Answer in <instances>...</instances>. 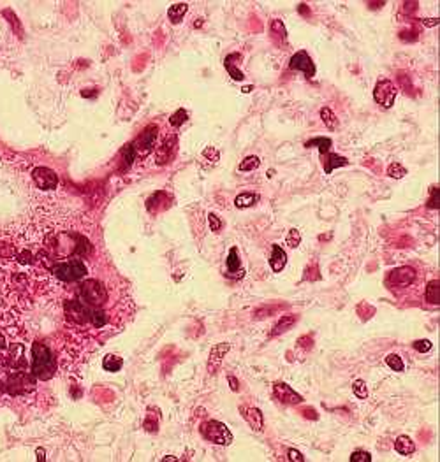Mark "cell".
I'll use <instances>...</instances> for the list:
<instances>
[{
  "label": "cell",
  "instance_id": "1",
  "mask_svg": "<svg viewBox=\"0 0 440 462\" xmlns=\"http://www.w3.org/2000/svg\"><path fill=\"white\" fill-rule=\"evenodd\" d=\"M30 372L37 380H50L57 372V360L51 350L42 343L32 344V362H30Z\"/></svg>",
  "mask_w": 440,
  "mask_h": 462
},
{
  "label": "cell",
  "instance_id": "2",
  "mask_svg": "<svg viewBox=\"0 0 440 462\" xmlns=\"http://www.w3.org/2000/svg\"><path fill=\"white\" fill-rule=\"evenodd\" d=\"M50 271L58 281H70V283L85 278V274L88 273L87 264L79 257H76V255H72V257H64L62 260H57L55 264L50 266Z\"/></svg>",
  "mask_w": 440,
  "mask_h": 462
},
{
  "label": "cell",
  "instance_id": "3",
  "mask_svg": "<svg viewBox=\"0 0 440 462\" xmlns=\"http://www.w3.org/2000/svg\"><path fill=\"white\" fill-rule=\"evenodd\" d=\"M78 301L92 309H101L109 301V294L99 279H85L78 290Z\"/></svg>",
  "mask_w": 440,
  "mask_h": 462
},
{
  "label": "cell",
  "instance_id": "4",
  "mask_svg": "<svg viewBox=\"0 0 440 462\" xmlns=\"http://www.w3.org/2000/svg\"><path fill=\"white\" fill-rule=\"evenodd\" d=\"M199 432L206 441H211L215 445L220 446H229L233 443V432L229 431V427L222 422L217 420H208L204 424H201L199 427Z\"/></svg>",
  "mask_w": 440,
  "mask_h": 462
},
{
  "label": "cell",
  "instance_id": "5",
  "mask_svg": "<svg viewBox=\"0 0 440 462\" xmlns=\"http://www.w3.org/2000/svg\"><path fill=\"white\" fill-rule=\"evenodd\" d=\"M396 95H398V88H396L395 83L391 81V79H380L373 88V100L378 106L386 107V109L393 107Z\"/></svg>",
  "mask_w": 440,
  "mask_h": 462
},
{
  "label": "cell",
  "instance_id": "6",
  "mask_svg": "<svg viewBox=\"0 0 440 462\" xmlns=\"http://www.w3.org/2000/svg\"><path fill=\"white\" fill-rule=\"evenodd\" d=\"M157 135H159V128H157V125H148V127L141 132L139 137L132 143L134 152H136V156H146L150 152H152L153 146H155Z\"/></svg>",
  "mask_w": 440,
  "mask_h": 462
},
{
  "label": "cell",
  "instance_id": "7",
  "mask_svg": "<svg viewBox=\"0 0 440 462\" xmlns=\"http://www.w3.org/2000/svg\"><path fill=\"white\" fill-rule=\"evenodd\" d=\"M289 69L301 70L308 79L315 76V63H313V60L310 58V55L306 53L305 49H301V51L292 55L291 60H289Z\"/></svg>",
  "mask_w": 440,
  "mask_h": 462
},
{
  "label": "cell",
  "instance_id": "8",
  "mask_svg": "<svg viewBox=\"0 0 440 462\" xmlns=\"http://www.w3.org/2000/svg\"><path fill=\"white\" fill-rule=\"evenodd\" d=\"M415 279V271L412 267H396L389 273L387 276V285H391L393 288H405Z\"/></svg>",
  "mask_w": 440,
  "mask_h": 462
},
{
  "label": "cell",
  "instance_id": "9",
  "mask_svg": "<svg viewBox=\"0 0 440 462\" xmlns=\"http://www.w3.org/2000/svg\"><path fill=\"white\" fill-rule=\"evenodd\" d=\"M32 178H34V181H35V185H37L39 188H42V190H55V188H57V185H58L57 172L51 171L50 167L34 169Z\"/></svg>",
  "mask_w": 440,
  "mask_h": 462
},
{
  "label": "cell",
  "instance_id": "10",
  "mask_svg": "<svg viewBox=\"0 0 440 462\" xmlns=\"http://www.w3.org/2000/svg\"><path fill=\"white\" fill-rule=\"evenodd\" d=\"M273 394H275L276 399H278L280 402H284V404H301V402H303V397L292 389V387L284 383V381H278V383L273 385Z\"/></svg>",
  "mask_w": 440,
  "mask_h": 462
},
{
  "label": "cell",
  "instance_id": "11",
  "mask_svg": "<svg viewBox=\"0 0 440 462\" xmlns=\"http://www.w3.org/2000/svg\"><path fill=\"white\" fill-rule=\"evenodd\" d=\"M239 413L245 418L248 426L255 431V432H263L264 431V415L259 408L254 406H239Z\"/></svg>",
  "mask_w": 440,
  "mask_h": 462
},
{
  "label": "cell",
  "instance_id": "12",
  "mask_svg": "<svg viewBox=\"0 0 440 462\" xmlns=\"http://www.w3.org/2000/svg\"><path fill=\"white\" fill-rule=\"evenodd\" d=\"M229 348H231L229 343H218L211 348L210 362H208V371H210L211 374H215V372L218 371V368L222 364V359L226 357V353L229 352Z\"/></svg>",
  "mask_w": 440,
  "mask_h": 462
},
{
  "label": "cell",
  "instance_id": "13",
  "mask_svg": "<svg viewBox=\"0 0 440 462\" xmlns=\"http://www.w3.org/2000/svg\"><path fill=\"white\" fill-rule=\"evenodd\" d=\"M321 158H322V167H324L326 174H331L333 169H337V167H345V165H349V160H347L345 156H340L331 152L321 155Z\"/></svg>",
  "mask_w": 440,
  "mask_h": 462
},
{
  "label": "cell",
  "instance_id": "14",
  "mask_svg": "<svg viewBox=\"0 0 440 462\" xmlns=\"http://www.w3.org/2000/svg\"><path fill=\"white\" fill-rule=\"evenodd\" d=\"M270 266L275 273L284 271V267L287 266V253L284 251V248L280 245L271 246V257H270Z\"/></svg>",
  "mask_w": 440,
  "mask_h": 462
},
{
  "label": "cell",
  "instance_id": "15",
  "mask_svg": "<svg viewBox=\"0 0 440 462\" xmlns=\"http://www.w3.org/2000/svg\"><path fill=\"white\" fill-rule=\"evenodd\" d=\"M395 450L400 455H412L415 452V443L408 436H398L395 441Z\"/></svg>",
  "mask_w": 440,
  "mask_h": 462
},
{
  "label": "cell",
  "instance_id": "16",
  "mask_svg": "<svg viewBox=\"0 0 440 462\" xmlns=\"http://www.w3.org/2000/svg\"><path fill=\"white\" fill-rule=\"evenodd\" d=\"M439 278L437 279H432V281L426 285V290H424V299H426L428 304H437L439 306V301H440V290H439Z\"/></svg>",
  "mask_w": 440,
  "mask_h": 462
},
{
  "label": "cell",
  "instance_id": "17",
  "mask_svg": "<svg viewBox=\"0 0 440 462\" xmlns=\"http://www.w3.org/2000/svg\"><path fill=\"white\" fill-rule=\"evenodd\" d=\"M296 322H298V316L296 315L282 316V318H280L278 322L275 323V327H273V331H271V336H278V334H282V332H287Z\"/></svg>",
  "mask_w": 440,
  "mask_h": 462
},
{
  "label": "cell",
  "instance_id": "18",
  "mask_svg": "<svg viewBox=\"0 0 440 462\" xmlns=\"http://www.w3.org/2000/svg\"><path fill=\"white\" fill-rule=\"evenodd\" d=\"M226 267L229 274H235V273H238V271H241V260H239V253L235 246L229 249V255H227V258H226Z\"/></svg>",
  "mask_w": 440,
  "mask_h": 462
},
{
  "label": "cell",
  "instance_id": "19",
  "mask_svg": "<svg viewBox=\"0 0 440 462\" xmlns=\"http://www.w3.org/2000/svg\"><path fill=\"white\" fill-rule=\"evenodd\" d=\"M331 146H333V141L329 139V137H313V139L305 143V148H319L321 155L328 153L331 150Z\"/></svg>",
  "mask_w": 440,
  "mask_h": 462
},
{
  "label": "cell",
  "instance_id": "20",
  "mask_svg": "<svg viewBox=\"0 0 440 462\" xmlns=\"http://www.w3.org/2000/svg\"><path fill=\"white\" fill-rule=\"evenodd\" d=\"M174 144H176V139H173V141H171V144H169V137H168V139H166V143L162 144L161 148H157V153H155L157 164H159V165L168 164L169 158H171V153H169V150H171V146H174Z\"/></svg>",
  "mask_w": 440,
  "mask_h": 462
},
{
  "label": "cell",
  "instance_id": "21",
  "mask_svg": "<svg viewBox=\"0 0 440 462\" xmlns=\"http://www.w3.org/2000/svg\"><path fill=\"white\" fill-rule=\"evenodd\" d=\"M187 9H189V5L187 4H174L169 7L168 11V16H169V21L171 23H180L181 20H183V16L187 14Z\"/></svg>",
  "mask_w": 440,
  "mask_h": 462
},
{
  "label": "cell",
  "instance_id": "22",
  "mask_svg": "<svg viewBox=\"0 0 440 462\" xmlns=\"http://www.w3.org/2000/svg\"><path fill=\"white\" fill-rule=\"evenodd\" d=\"M257 201H259V197L255 195V193L245 192V193H239V195L236 197V199H235V206H236V208H239V209L252 208V206H254Z\"/></svg>",
  "mask_w": 440,
  "mask_h": 462
},
{
  "label": "cell",
  "instance_id": "23",
  "mask_svg": "<svg viewBox=\"0 0 440 462\" xmlns=\"http://www.w3.org/2000/svg\"><path fill=\"white\" fill-rule=\"evenodd\" d=\"M102 368L107 372H118L120 369L124 368V360L116 355H106L102 360Z\"/></svg>",
  "mask_w": 440,
  "mask_h": 462
},
{
  "label": "cell",
  "instance_id": "24",
  "mask_svg": "<svg viewBox=\"0 0 440 462\" xmlns=\"http://www.w3.org/2000/svg\"><path fill=\"white\" fill-rule=\"evenodd\" d=\"M224 67H226L227 74H229V76L235 79V81H243V79H245V74H243L241 70H239L238 67L233 63V53L226 57V60H224Z\"/></svg>",
  "mask_w": 440,
  "mask_h": 462
},
{
  "label": "cell",
  "instance_id": "25",
  "mask_svg": "<svg viewBox=\"0 0 440 462\" xmlns=\"http://www.w3.org/2000/svg\"><path fill=\"white\" fill-rule=\"evenodd\" d=\"M270 32H271L273 39H280V42L287 41V30H285L284 23L280 20H273L270 25Z\"/></svg>",
  "mask_w": 440,
  "mask_h": 462
},
{
  "label": "cell",
  "instance_id": "26",
  "mask_svg": "<svg viewBox=\"0 0 440 462\" xmlns=\"http://www.w3.org/2000/svg\"><path fill=\"white\" fill-rule=\"evenodd\" d=\"M321 118H322V122H324V125H326V128L328 130H337L338 128V120H337V116H335V113L329 107H322L321 109Z\"/></svg>",
  "mask_w": 440,
  "mask_h": 462
},
{
  "label": "cell",
  "instance_id": "27",
  "mask_svg": "<svg viewBox=\"0 0 440 462\" xmlns=\"http://www.w3.org/2000/svg\"><path fill=\"white\" fill-rule=\"evenodd\" d=\"M261 165V160H259V156H255V155H250V156H247V158H243V162H239V171L241 172H252L254 169H257Z\"/></svg>",
  "mask_w": 440,
  "mask_h": 462
},
{
  "label": "cell",
  "instance_id": "28",
  "mask_svg": "<svg viewBox=\"0 0 440 462\" xmlns=\"http://www.w3.org/2000/svg\"><path fill=\"white\" fill-rule=\"evenodd\" d=\"M386 364L389 366V369H393L395 372H402L403 369H405V364H403L402 357L396 355V353H389V355L386 357Z\"/></svg>",
  "mask_w": 440,
  "mask_h": 462
},
{
  "label": "cell",
  "instance_id": "29",
  "mask_svg": "<svg viewBox=\"0 0 440 462\" xmlns=\"http://www.w3.org/2000/svg\"><path fill=\"white\" fill-rule=\"evenodd\" d=\"M122 156H124V167L129 169L132 165V162L136 160V152H134V146L131 144H125L124 150H122Z\"/></svg>",
  "mask_w": 440,
  "mask_h": 462
},
{
  "label": "cell",
  "instance_id": "30",
  "mask_svg": "<svg viewBox=\"0 0 440 462\" xmlns=\"http://www.w3.org/2000/svg\"><path fill=\"white\" fill-rule=\"evenodd\" d=\"M405 174H407V169L403 167L402 164H398V162H395V164H391L389 167H387V176L389 178L400 180V178H403Z\"/></svg>",
  "mask_w": 440,
  "mask_h": 462
},
{
  "label": "cell",
  "instance_id": "31",
  "mask_svg": "<svg viewBox=\"0 0 440 462\" xmlns=\"http://www.w3.org/2000/svg\"><path fill=\"white\" fill-rule=\"evenodd\" d=\"M352 392L354 396L358 397V399H366L368 397V389H366V381L363 380H356L352 383Z\"/></svg>",
  "mask_w": 440,
  "mask_h": 462
},
{
  "label": "cell",
  "instance_id": "32",
  "mask_svg": "<svg viewBox=\"0 0 440 462\" xmlns=\"http://www.w3.org/2000/svg\"><path fill=\"white\" fill-rule=\"evenodd\" d=\"M285 243H287V246H291V248H298V246L301 245V232L298 229H291L287 234V237H285Z\"/></svg>",
  "mask_w": 440,
  "mask_h": 462
},
{
  "label": "cell",
  "instance_id": "33",
  "mask_svg": "<svg viewBox=\"0 0 440 462\" xmlns=\"http://www.w3.org/2000/svg\"><path fill=\"white\" fill-rule=\"evenodd\" d=\"M187 118H189L187 111L178 109L176 113H173V115H171V118H169V123H171L173 127H180V125H183V123L187 122Z\"/></svg>",
  "mask_w": 440,
  "mask_h": 462
},
{
  "label": "cell",
  "instance_id": "34",
  "mask_svg": "<svg viewBox=\"0 0 440 462\" xmlns=\"http://www.w3.org/2000/svg\"><path fill=\"white\" fill-rule=\"evenodd\" d=\"M428 208L430 209H439V206H440V190H439V186H433L432 190H430V199H428Z\"/></svg>",
  "mask_w": 440,
  "mask_h": 462
},
{
  "label": "cell",
  "instance_id": "35",
  "mask_svg": "<svg viewBox=\"0 0 440 462\" xmlns=\"http://www.w3.org/2000/svg\"><path fill=\"white\" fill-rule=\"evenodd\" d=\"M414 350L415 352H419V353H426V352H430L433 348V343L430 339H417V341H414Z\"/></svg>",
  "mask_w": 440,
  "mask_h": 462
},
{
  "label": "cell",
  "instance_id": "36",
  "mask_svg": "<svg viewBox=\"0 0 440 462\" xmlns=\"http://www.w3.org/2000/svg\"><path fill=\"white\" fill-rule=\"evenodd\" d=\"M350 462H372V455L368 454V452L356 450L350 455Z\"/></svg>",
  "mask_w": 440,
  "mask_h": 462
},
{
  "label": "cell",
  "instance_id": "37",
  "mask_svg": "<svg viewBox=\"0 0 440 462\" xmlns=\"http://www.w3.org/2000/svg\"><path fill=\"white\" fill-rule=\"evenodd\" d=\"M208 225H210L211 232H218V230L222 229V221H220V218L215 213H210L208 215Z\"/></svg>",
  "mask_w": 440,
  "mask_h": 462
},
{
  "label": "cell",
  "instance_id": "38",
  "mask_svg": "<svg viewBox=\"0 0 440 462\" xmlns=\"http://www.w3.org/2000/svg\"><path fill=\"white\" fill-rule=\"evenodd\" d=\"M287 455H289V461H292V462H305L303 454L298 452V450H289Z\"/></svg>",
  "mask_w": 440,
  "mask_h": 462
},
{
  "label": "cell",
  "instance_id": "39",
  "mask_svg": "<svg viewBox=\"0 0 440 462\" xmlns=\"http://www.w3.org/2000/svg\"><path fill=\"white\" fill-rule=\"evenodd\" d=\"M227 381H229V387L233 392H239V381L233 374H227Z\"/></svg>",
  "mask_w": 440,
  "mask_h": 462
},
{
  "label": "cell",
  "instance_id": "40",
  "mask_svg": "<svg viewBox=\"0 0 440 462\" xmlns=\"http://www.w3.org/2000/svg\"><path fill=\"white\" fill-rule=\"evenodd\" d=\"M424 27H437L439 25V18H428V20H421Z\"/></svg>",
  "mask_w": 440,
  "mask_h": 462
},
{
  "label": "cell",
  "instance_id": "41",
  "mask_svg": "<svg viewBox=\"0 0 440 462\" xmlns=\"http://www.w3.org/2000/svg\"><path fill=\"white\" fill-rule=\"evenodd\" d=\"M35 454H37V461L39 462H44L46 461V452L42 450V448H37V450H35Z\"/></svg>",
  "mask_w": 440,
  "mask_h": 462
},
{
  "label": "cell",
  "instance_id": "42",
  "mask_svg": "<svg viewBox=\"0 0 440 462\" xmlns=\"http://www.w3.org/2000/svg\"><path fill=\"white\" fill-rule=\"evenodd\" d=\"M4 346H5V339H4V334H2V332H0V350H2V348H4Z\"/></svg>",
  "mask_w": 440,
  "mask_h": 462
},
{
  "label": "cell",
  "instance_id": "43",
  "mask_svg": "<svg viewBox=\"0 0 440 462\" xmlns=\"http://www.w3.org/2000/svg\"><path fill=\"white\" fill-rule=\"evenodd\" d=\"M162 461H178V459H174V457H162Z\"/></svg>",
  "mask_w": 440,
  "mask_h": 462
}]
</instances>
